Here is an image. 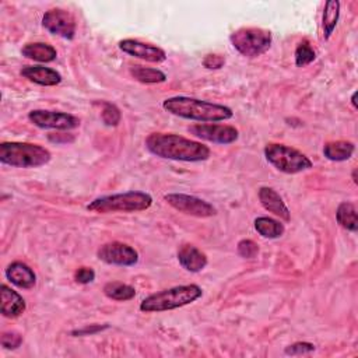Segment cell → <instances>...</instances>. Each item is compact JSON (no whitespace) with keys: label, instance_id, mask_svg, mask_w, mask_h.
I'll return each mask as SVG.
<instances>
[{"label":"cell","instance_id":"1","mask_svg":"<svg viewBox=\"0 0 358 358\" xmlns=\"http://www.w3.org/2000/svg\"><path fill=\"white\" fill-rule=\"evenodd\" d=\"M145 148L155 157L182 162H201L210 158V148L200 141L175 133H151L145 138Z\"/></svg>","mask_w":358,"mask_h":358},{"label":"cell","instance_id":"2","mask_svg":"<svg viewBox=\"0 0 358 358\" xmlns=\"http://www.w3.org/2000/svg\"><path fill=\"white\" fill-rule=\"evenodd\" d=\"M162 108L175 116L197 122H222L234 116L232 109L227 105L185 95L166 98L162 102Z\"/></svg>","mask_w":358,"mask_h":358},{"label":"cell","instance_id":"3","mask_svg":"<svg viewBox=\"0 0 358 358\" xmlns=\"http://www.w3.org/2000/svg\"><path fill=\"white\" fill-rule=\"evenodd\" d=\"M201 295L203 289L197 284L176 285L145 296L138 308L144 313H159L190 305L201 298Z\"/></svg>","mask_w":358,"mask_h":358},{"label":"cell","instance_id":"4","mask_svg":"<svg viewBox=\"0 0 358 358\" xmlns=\"http://www.w3.org/2000/svg\"><path fill=\"white\" fill-rule=\"evenodd\" d=\"M52 159L48 148L21 141H3L0 144V162L13 168H39Z\"/></svg>","mask_w":358,"mask_h":358},{"label":"cell","instance_id":"5","mask_svg":"<svg viewBox=\"0 0 358 358\" xmlns=\"http://www.w3.org/2000/svg\"><path fill=\"white\" fill-rule=\"evenodd\" d=\"M152 204L151 194L138 190H130L124 193H115L94 199L87 210L98 214L108 213H137L150 208Z\"/></svg>","mask_w":358,"mask_h":358},{"label":"cell","instance_id":"6","mask_svg":"<svg viewBox=\"0 0 358 358\" xmlns=\"http://www.w3.org/2000/svg\"><path fill=\"white\" fill-rule=\"evenodd\" d=\"M264 157L277 171L288 175L308 171L313 166L312 161L299 150L285 144L268 143L264 147Z\"/></svg>","mask_w":358,"mask_h":358},{"label":"cell","instance_id":"7","mask_svg":"<svg viewBox=\"0 0 358 358\" xmlns=\"http://www.w3.org/2000/svg\"><path fill=\"white\" fill-rule=\"evenodd\" d=\"M234 49L245 57H257L266 53L273 42L268 29L257 27H243L229 35Z\"/></svg>","mask_w":358,"mask_h":358},{"label":"cell","instance_id":"8","mask_svg":"<svg viewBox=\"0 0 358 358\" xmlns=\"http://www.w3.org/2000/svg\"><path fill=\"white\" fill-rule=\"evenodd\" d=\"M29 122L39 129H53V130H73L81 123L80 117L60 110H46L34 109L28 113Z\"/></svg>","mask_w":358,"mask_h":358},{"label":"cell","instance_id":"9","mask_svg":"<svg viewBox=\"0 0 358 358\" xmlns=\"http://www.w3.org/2000/svg\"><path fill=\"white\" fill-rule=\"evenodd\" d=\"M164 199L172 208L178 210L179 213L187 214V215L207 218V217H213L217 214V208L211 203H208L200 197L192 196V194L168 193Z\"/></svg>","mask_w":358,"mask_h":358},{"label":"cell","instance_id":"10","mask_svg":"<svg viewBox=\"0 0 358 358\" xmlns=\"http://www.w3.org/2000/svg\"><path fill=\"white\" fill-rule=\"evenodd\" d=\"M42 27L52 35L73 39L77 31L74 15L63 8H50L42 17Z\"/></svg>","mask_w":358,"mask_h":358},{"label":"cell","instance_id":"11","mask_svg":"<svg viewBox=\"0 0 358 358\" xmlns=\"http://www.w3.org/2000/svg\"><path fill=\"white\" fill-rule=\"evenodd\" d=\"M96 257L106 264L122 266V267H130L137 264L138 262L137 250L133 246L119 241L103 243L96 250Z\"/></svg>","mask_w":358,"mask_h":358},{"label":"cell","instance_id":"12","mask_svg":"<svg viewBox=\"0 0 358 358\" xmlns=\"http://www.w3.org/2000/svg\"><path fill=\"white\" fill-rule=\"evenodd\" d=\"M189 133L193 136L214 143V144H232L239 138V131L229 124L218 123H199L189 127Z\"/></svg>","mask_w":358,"mask_h":358},{"label":"cell","instance_id":"13","mask_svg":"<svg viewBox=\"0 0 358 358\" xmlns=\"http://www.w3.org/2000/svg\"><path fill=\"white\" fill-rule=\"evenodd\" d=\"M117 45L122 52L150 63H162L166 59L165 50L152 43H145L137 39L127 38V39H122Z\"/></svg>","mask_w":358,"mask_h":358},{"label":"cell","instance_id":"14","mask_svg":"<svg viewBox=\"0 0 358 358\" xmlns=\"http://www.w3.org/2000/svg\"><path fill=\"white\" fill-rule=\"evenodd\" d=\"M20 74L28 81L42 85V87H53L62 83V74L52 67H45L42 64L24 66L20 70Z\"/></svg>","mask_w":358,"mask_h":358},{"label":"cell","instance_id":"15","mask_svg":"<svg viewBox=\"0 0 358 358\" xmlns=\"http://www.w3.org/2000/svg\"><path fill=\"white\" fill-rule=\"evenodd\" d=\"M176 256H178L179 264L186 271H190V273L201 271L208 263L207 255L204 252H201L199 248H196L194 245H190V243L180 245L179 249H178Z\"/></svg>","mask_w":358,"mask_h":358},{"label":"cell","instance_id":"16","mask_svg":"<svg viewBox=\"0 0 358 358\" xmlns=\"http://www.w3.org/2000/svg\"><path fill=\"white\" fill-rule=\"evenodd\" d=\"M6 278L21 289H31L36 284L35 271L24 262H13L7 266L4 271Z\"/></svg>","mask_w":358,"mask_h":358},{"label":"cell","instance_id":"17","mask_svg":"<svg viewBox=\"0 0 358 358\" xmlns=\"http://www.w3.org/2000/svg\"><path fill=\"white\" fill-rule=\"evenodd\" d=\"M0 289H1L0 291V295H1L0 313L7 319H15L21 316L27 309L25 299L7 284H1Z\"/></svg>","mask_w":358,"mask_h":358},{"label":"cell","instance_id":"18","mask_svg":"<svg viewBox=\"0 0 358 358\" xmlns=\"http://www.w3.org/2000/svg\"><path fill=\"white\" fill-rule=\"evenodd\" d=\"M257 197H259L262 206L264 207V210H267L268 213L274 214L275 217H280L284 221H289L291 220L289 208L284 203L282 197L273 187L262 186L259 189V192H257Z\"/></svg>","mask_w":358,"mask_h":358},{"label":"cell","instance_id":"19","mask_svg":"<svg viewBox=\"0 0 358 358\" xmlns=\"http://www.w3.org/2000/svg\"><path fill=\"white\" fill-rule=\"evenodd\" d=\"M21 55L25 56L27 59H31V60L39 62V63H50V62L56 60V57H57L56 49L46 42L27 43L22 46Z\"/></svg>","mask_w":358,"mask_h":358},{"label":"cell","instance_id":"20","mask_svg":"<svg viewBox=\"0 0 358 358\" xmlns=\"http://www.w3.org/2000/svg\"><path fill=\"white\" fill-rule=\"evenodd\" d=\"M355 151V144L347 140L329 141L323 145V155L333 162H343L352 157Z\"/></svg>","mask_w":358,"mask_h":358},{"label":"cell","instance_id":"21","mask_svg":"<svg viewBox=\"0 0 358 358\" xmlns=\"http://www.w3.org/2000/svg\"><path fill=\"white\" fill-rule=\"evenodd\" d=\"M255 229L263 238L275 239L284 234L285 227L282 222H280L271 217H257L255 220Z\"/></svg>","mask_w":358,"mask_h":358},{"label":"cell","instance_id":"22","mask_svg":"<svg viewBox=\"0 0 358 358\" xmlns=\"http://www.w3.org/2000/svg\"><path fill=\"white\" fill-rule=\"evenodd\" d=\"M340 17V1L337 0H329L324 4L323 17H322V28H323V36L324 39H329L336 29L337 21Z\"/></svg>","mask_w":358,"mask_h":358},{"label":"cell","instance_id":"23","mask_svg":"<svg viewBox=\"0 0 358 358\" xmlns=\"http://www.w3.org/2000/svg\"><path fill=\"white\" fill-rule=\"evenodd\" d=\"M336 220L347 231L357 232L358 222H357V208L350 201H343L338 204L336 210Z\"/></svg>","mask_w":358,"mask_h":358},{"label":"cell","instance_id":"24","mask_svg":"<svg viewBox=\"0 0 358 358\" xmlns=\"http://www.w3.org/2000/svg\"><path fill=\"white\" fill-rule=\"evenodd\" d=\"M130 74L143 84H159L166 81V74L159 69L144 67L140 64L130 67Z\"/></svg>","mask_w":358,"mask_h":358},{"label":"cell","instance_id":"25","mask_svg":"<svg viewBox=\"0 0 358 358\" xmlns=\"http://www.w3.org/2000/svg\"><path fill=\"white\" fill-rule=\"evenodd\" d=\"M103 294L109 299L124 302V301H130L136 296V289H134V287H131L129 284L119 282V281H110L103 285Z\"/></svg>","mask_w":358,"mask_h":358},{"label":"cell","instance_id":"26","mask_svg":"<svg viewBox=\"0 0 358 358\" xmlns=\"http://www.w3.org/2000/svg\"><path fill=\"white\" fill-rule=\"evenodd\" d=\"M295 57V66L296 67H305L308 64H310L315 59H316V52L312 48V45L309 43L308 39H302L294 53Z\"/></svg>","mask_w":358,"mask_h":358},{"label":"cell","instance_id":"27","mask_svg":"<svg viewBox=\"0 0 358 358\" xmlns=\"http://www.w3.org/2000/svg\"><path fill=\"white\" fill-rule=\"evenodd\" d=\"M101 119L103 122L105 126H109V127H115L120 123L122 120V113H120V109L110 103V102H103L102 103V112H101Z\"/></svg>","mask_w":358,"mask_h":358},{"label":"cell","instance_id":"28","mask_svg":"<svg viewBox=\"0 0 358 358\" xmlns=\"http://www.w3.org/2000/svg\"><path fill=\"white\" fill-rule=\"evenodd\" d=\"M238 255L243 259H253L259 253V245L252 239H241L236 245Z\"/></svg>","mask_w":358,"mask_h":358},{"label":"cell","instance_id":"29","mask_svg":"<svg viewBox=\"0 0 358 358\" xmlns=\"http://www.w3.org/2000/svg\"><path fill=\"white\" fill-rule=\"evenodd\" d=\"M22 344V336L18 331H4L1 333V347L4 350H15Z\"/></svg>","mask_w":358,"mask_h":358},{"label":"cell","instance_id":"30","mask_svg":"<svg viewBox=\"0 0 358 358\" xmlns=\"http://www.w3.org/2000/svg\"><path fill=\"white\" fill-rule=\"evenodd\" d=\"M315 351V344L308 341H296L288 347H285L284 352L287 355H305Z\"/></svg>","mask_w":358,"mask_h":358},{"label":"cell","instance_id":"31","mask_svg":"<svg viewBox=\"0 0 358 358\" xmlns=\"http://www.w3.org/2000/svg\"><path fill=\"white\" fill-rule=\"evenodd\" d=\"M74 280H76V282L83 284V285L90 284L95 280V271L91 267H84V266L78 267L74 273Z\"/></svg>","mask_w":358,"mask_h":358},{"label":"cell","instance_id":"32","mask_svg":"<svg viewBox=\"0 0 358 358\" xmlns=\"http://www.w3.org/2000/svg\"><path fill=\"white\" fill-rule=\"evenodd\" d=\"M203 66L206 69H210V70H218L221 69L224 64H225V59L221 56V55H215V53H210V55H206L204 59H203Z\"/></svg>","mask_w":358,"mask_h":358},{"label":"cell","instance_id":"33","mask_svg":"<svg viewBox=\"0 0 358 358\" xmlns=\"http://www.w3.org/2000/svg\"><path fill=\"white\" fill-rule=\"evenodd\" d=\"M103 329H108V326H106V324H103V326H99V324H92L91 327H90V326H85V327H83V329H78V330H73V331H71V334H73V336H87V334H95V333H98V331H102Z\"/></svg>","mask_w":358,"mask_h":358},{"label":"cell","instance_id":"34","mask_svg":"<svg viewBox=\"0 0 358 358\" xmlns=\"http://www.w3.org/2000/svg\"><path fill=\"white\" fill-rule=\"evenodd\" d=\"M357 91L355 92H352V95H351V103H352V106L357 109Z\"/></svg>","mask_w":358,"mask_h":358},{"label":"cell","instance_id":"35","mask_svg":"<svg viewBox=\"0 0 358 358\" xmlns=\"http://www.w3.org/2000/svg\"><path fill=\"white\" fill-rule=\"evenodd\" d=\"M352 180H354V183H357V169L352 171Z\"/></svg>","mask_w":358,"mask_h":358}]
</instances>
